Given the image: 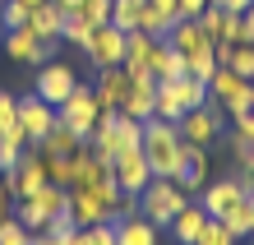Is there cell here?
<instances>
[{"mask_svg":"<svg viewBox=\"0 0 254 245\" xmlns=\"http://www.w3.org/2000/svg\"><path fill=\"white\" fill-rule=\"evenodd\" d=\"M88 148L97 153V158H116V153H134V148H143V120H134L125 116L121 106L116 111H102L97 116V130L88 134Z\"/></svg>","mask_w":254,"mask_h":245,"instance_id":"6da1fadb","label":"cell"},{"mask_svg":"<svg viewBox=\"0 0 254 245\" xmlns=\"http://www.w3.org/2000/svg\"><path fill=\"white\" fill-rule=\"evenodd\" d=\"M181 148H185L181 125H171V120H162V116L143 120V158H148V171H153V176H176Z\"/></svg>","mask_w":254,"mask_h":245,"instance_id":"7a4b0ae2","label":"cell"},{"mask_svg":"<svg viewBox=\"0 0 254 245\" xmlns=\"http://www.w3.org/2000/svg\"><path fill=\"white\" fill-rule=\"evenodd\" d=\"M185 204H190V194L176 185L171 176H153V180L143 185V194H139V213H143L153 227H171L176 213H181Z\"/></svg>","mask_w":254,"mask_h":245,"instance_id":"3957f363","label":"cell"},{"mask_svg":"<svg viewBox=\"0 0 254 245\" xmlns=\"http://www.w3.org/2000/svg\"><path fill=\"white\" fill-rule=\"evenodd\" d=\"M42 185H47V158H42V153L28 144V148H23V158L5 171V190L14 194V204H19V199H33Z\"/></svg>","mask_w":254,"mask_h":245,"instance_id":"277c9868","label":"cell"},{"mask_svg":"<svg viewBox=\"0 0 254 245\" xmlns=\"http://www.w3.org/2000/svg\"><path fill=\"white\" fill-rule=\"evenodd\" d=\"M97 116H102V106H97V93L93 88H74V93L56 106V120H61V125H69L74 134H79V139H88V134L97 130Z\"/></svg>","mask_w":254,"mask_h":245,"instance_id":"5b68a950","label":"cell"},{"mask_svg":"<svg viewBox=\"0 0 254 245\" xmlns=\"http://www.w3.org/2000/svg\"><path fill=\"white\" fill-rule=\"evenodd\" d=\"M222 125H227V111H222V106L208 97L203 106H194V111L181 116V139H185V144L208 148V144H217V139H222Z\"/></svg>","mask_w":254,"mask_h":245,"instance_id":"8992f818","label":"cell"},{"mask_svg":"<svg viewBox=\"0 0 254 245\" xmlns=\"http://www.w3.org/2000/svg\"><path fill=\"white\" fill-rule=\"evenodd\" d=\"M56 47H61V37H37L28 23L5 33V56L9 60H23V65H47V60L56 56Z\"/></svg>","mask_w":254,"mask_h":245,"instance_id":"52a82bcc","label":"cell"},{"mask_svg":"<svg viewBox=\"0 0 254 245\" xmlns=\"http://www.w3.org/2000/svg\"><path fill=\"white\" fill-rule=\"evenodd\" d=\"M83 56L93 60L97 70H107V65H125V28H116V23L93 28V37H88Z\"/></svg>","mask_w":254,"mask_h":245,"instance_id":"ba28073f","label":"cell"},{"mask_svg":"<svg viewBox=\"0 0 254 245\" xmlns=\"http://www.w3.org/2000/svg\"><path fill=\"white\" fill-rule=\"evenodd\" d=\"M74 88H79V74H74L69 65H61V60H47L37 74V97L42 102H51V106H61Z\"/></svg>","mask_w":254,"mask_h":245,"instance_id":"9c48e42d","label":"cell"},{"mask_svg":"<svg viewBox=\"0 0 254 245\" xmlns=\"http://www.w3.org/2000/svg\"><path fill=\"white\" fill-rule=\"evenodd\" d=\"M111 176H116V185H121L125 194H143V185L153 180L143 148H134V153H116V158H111Z\"/></svg>","mask_w":254,"mask_h":245,"instance_id":"30bf717a","label":"cell"},{"mask_svg":"<svg viewBox=\"0 0 254 245\" xmlns=\"http://www.w3.org/2000/svg\"><path fill=\"white\" fill-rule=\"evenodd\" d=\"M245 190H241V180L236 176H222V180H213V185H203V199H199V208L208 213V218H227V213L236 208V204H245Z\"/></svg>","mask_w":254,"mask_h":245,"instance_id":"8fae6325","label":"cell"},{"mask_svg":"<svg viewBox=\"0 0 254 245\" xmlns=\"http://www.w3.org/2000/svg\"><path fill=\"white\" fill-rule=\"evenodd\" d=\"M148 74H153V83H171L185 74V56L171 47L167 37H153V51H148Z\"/></svg>","mask_w":254,"mask_h":245,"instance_id":"7c38bea8","label":"cell"},{"mask_svg":"<svg viewBox=\"0 0 254 245\" xmlns=\"http://www.w3.org/2000/svg\"><path fill=\"white\" fill-rule=\"evenodd\" d=\"M250 88V79H241V74H236L231 65H217L213 74H208V97H213L222 111H231L236 102H241V93Z\"/></svg>","mask_w":254,"mask_h":245,"instance_id":"4fadbf2b","label":"cell"},{"mask_svg":"<svg viewBox=\"0 0 254 245\" xmlns=\"http://www.w3.org/2000/svg\"><path fill=\"white\" fill-rule=\"evenodd\" d=\"M19 125H23V134H28V144H37L42 134L56 125V106H51V102H42L37 93H33V97H23V102H19Z\"/></svg>","mask_w":254,"mask_h":245,"instance_id":"5bb4252c","label":"cell"},{"mask_svg":"<svg viewBox=\"0 0 254 245\" xmlns=\"http://www.w3.org/2000/svg\"><path fill=\"white\" fill-rule=\"evenodd\" d=\"M176 185L181 190H203L208 185V153L199 148V144H185L181 148V166H176Z\"/></svg>","mask_w":254,"mask_h":245,"instance_id":"9a60e30c","label":"cell"},{"mask_svg":"<svg viewBox=\"0 0 254 245\" xmlns=\"http://www.w3.org/2000/svg\"><path fill=\"white\" fill-rule=\"evenodd\" d=\"M129 79H134V74H129L125 65H107V70H102V79H97V88H93L102 111H116V106L125 102V93H129Z\"/></svg>","mask_w":254,"mask_h":245,"instance_id":"2e32d148","label":"cell"},{"mask_svg":"<svg viewBox=\"0 0 254 245\" xmlns=\"http://www.w3.org/2000/svg\"><path fill=\"white\" fill-rule=\"evenodd\" d=\"M176 19H181V0H148V5H143L139 28H143L148 37H167Z\"/></svg>","mask_w":254,"mask_h":245,"instance_id":"e0dca14e","label":"cell"},{"mask_svg":"<svg viewBox=\"0 0 254 245\" xmlns=\"http://www.w3.org/2000/svg\"><path fill=\"white\" fill-rule=\"evenodd\" d=\"M153 97H157V83L148 79V74H134V79H129V93L121 102V111L134 116V120H148V116H153Z\"/></svg>","mask_w":254,"mask_h":245,"instance_id":"ac0fdd59","label":"cell"},{"mask_svg":"<svg viewBox=\"0 0 254 245\" xmlns=\"http://www.w3.org/2000/svg\"><path fill=\"white\" fill-rule=\"evenodd\" d=\"M79 144H83V139H79V134H74L69 125H61V120H56V125H51L47 134H42V139H37L33 148L42 153V158H69V153H74V148H79Z\"/></svg>","mask_w":254,"mask_h":245,"instance_id":"d6986e66","label":"cell"},{"mask_svg":"<svg viewBox=\"0 0 254 245\" xmlns=\"http://www.w3.org/2000/svg\"><path fill=\"white\" fill-rule=\"evenodd\" d=\"M203 227H208V213L199 204H185L181 213H176V222H171V236L181 241V245H194V241L203 236Z\"/></svg>","mask_w":254,"mask_h":245,"instance_id":"ffe728a7","label":"cell"},{"mask_svg":"<svg viewBox=\"0 0 254 245\" xmlns=\"http://www.w3.org/2000/svg\"><path fill=\"white\" fill-rule=\"evenodd\" d=\"M116 245H157V227L134 213V218H121L116 222Z\"/></svg>","mask_w":254,"mask_h":245,"instance_id":"44dd1931","label":"cell"},{"mask_svg":"<svg viewBox=\"0 0 254 245\" xmlns=\"http://www.w3.org/2000/svg\"><path fill=\"white\" fill-rule=\"evenodd\" d=\"M28 28H33L37 37H61V28H65V9L56 5V0H42V5H33V14H28Z\"/></svg>","mask_w":254,"mask_h":245,"instance_id":"7402d4cb","label":"cell"},{"mask_svg":"<svg viewBox=\"0 0 254 245\" xmlns=\"http://www.w3.org/2000/svg\"><path fill=\"white\" fill-rule=\"evenodd\" d=\"M148 51H153V37H148L143 28L125 33V70L129 74H148ZM148 79H153V74H148Z\"/></svg>","mask_w":254,"mask_h":245,"instance_id":"603a6c76","label":"cell"},{"mask_svg":"<svg viewBox=\"0 0 254 245\" xmlns=\"http://www.w3.org/2000/svg\"><path fill=\"white\" fill-rule=\"evenodd\" d=\"M171 93H176V102H181L185 111H194V106L208 102V79H190V74H181V79H171Z\"/></svg>","mask_w":254,"mask_h":245,"instance_id":"cb8c5ba5","label":"cell"},{"mask_svg":"<svg viewBox=\"0 0 254 245\" xmlns=\"http://www.w3.org/2000/svg\"><path fill=\"white\" fill-rule=\"evenodd\" d=\"M69 245H116V222H97V227H74Z\"/></svg>","mask_w":254,"mask_h":245,"instance_id":"d4e9b609","label":"cell"},{"mask_svg":"<svg viewBox=\"0 0 254 245\" xmlns=\"http://www.w3.org/2000/svg\"><path fill=\"white\" fill-rule=\"evenodd\" d=\"M143 19V0H111V23L125 28V33H134Z\"/></svg>","mask_w":254,"mask_h":245,"instance_id":"484cf974","label":"cell"},{"mask_svg":"<svg viewBox=\"0 0 254 245\" xmlns=\"http://www.w3.org/2000/svg\"><path fill=\"white\" fill-rule=\"evenodd\" d=\"M227 116H231V125L241 130V134H250V139H254V83L241 93V102H236Z\"/></svg>","mask_w":254,"mask_h":245,"instance_id":"4316f807","label":"cell"},{"mask_svg":"<svg viewBox=\"0 0 254 245\" xmlns=\"http://www.w3.org/2000/svg\"><path fill=\"white\" fill-rule=\"evenodd\" d=\"M153 116H162V120H171V125H181V116H185V106L176 102V93H171V83H157V97H153Z\"/></svg>","mask_w":254,"mask_h":245,"instance_id":"83f0119b","label":"cell"},{"mask_svg":"<svg viewBox=\"0 0 254 245\" xmlns=\"http://www.w3.org/2000/svg\"><path fill=\"white\" fill-rule=\"evenodd\" d=\"M222 65H231L241 79H250V83H254V47H250V42H236V47L227 51V60H222Z\"/></svg>","mask_w":254,"mask_h":245,"instance_id":"f1b7e54d","label":"cell"},{"mask_svg":"<svg viewBox=\"0 0 254 245\" xmlns=\"http://www.w3.org/2000/svg\"><path fill=\"white\" fill-rule=\"evenodd\" d=\"M88 37H93V23H88L83 14H65L61 42H74V47H88Z\"/></svg>","mask_w":254,"mask_h":245,"instance_id":"f546056e","label":"cell"},{"mask_svg":"<svg viewBox=\"0 0 254 245\" xmlns=\"http://www.w3.org/2000/svg\"><path fill=\"white\" fill-rule=\"evenodd\" d=\"M222 227H227V232L236 236V241H241V236H254V227H250V199H245V204H236L231 213H227V218H217Z\"/></svg>","mask_w":254,"mask_h":245,"instance_id":"4dcf8cb0","label":"cell"},{"mask_svg":"<svg viewBox=\"0 0 254 245\" xmlns=\"http://www.w3.org/2000/svg\"><path fill=\"white\" fill-rule=\"evenodd\" d=\"M231 158H236V166H241V171H254V139L250 134H241V130H231Z\"/></svg>","mask_w":254,"mask_h":245,"instance_id":"1f68e13d","label":"cell"},{"mask_svg":"<svg viewBox=\"0 0 254 245\" xmlns=\"http://www.w3.org/2000/svg\"><path fill=\"white\" fill-rule=\"evenodd\" d=\"M28 241H33V232H28L14 213H9V218H0V245H28Z\"/></svg>","mask_w":254,"mask_h":245,"instance_id":"d6a6232c","label":"cell"},{"mask_svg":"<svg viewBox=\"0 0 254 245\" xmlns=\"http://www.w3.org/2000/svg\"><path fill=\"white\" fill-rule=\"evenodd\" d=\"M28 14H33V5H23V0H5V5H0V23H5V33H9V28H23Z\"/></svg>","mask_w":254,"mask_h":245,"instance_id":"836d02e7","label":"cell"},{"mask_svg":"<svg viewBox=\"0 0 254 245\" xmlns=\"http://www.w3.org/2000/svg\"><path fill=\"white\" fill-rule=\"evenodd\" d=\"M79 14L93 28H102V23H111V0H79Z\"/></svg>","mask_w":254,"mask_h":245,"instance_id":"e575fe53","label":"cell"},{"mask_svg":"<svg viewBox=\"0 0 254 245\" xmlns=\"http://www.w3.org/2000/svg\"><path fill=\"white\" fill-rule=\"evenodd\" d=\"M194 245H236V236L227 232V227H222L217 218H208V227H203V236L194 241Z\"/></svg>","mask_w":254,"mask_h":245,"instance_id":"d590c367","label":"cell"},{"mask_svg":"<svg viewBox=\"0 0 254 245\" xmlns=\"http://www.w3.org/2000/svg\"><path fill=\"white\" fill-rule=\"evenodd\" d=\"M74 227H79V222H74V213L61 208V213H51V218H47V227H42V232H51V236H69Z\"/></svg>","mask_w":254,"mask_h":245,"instance_id":"8d00e7d4","label":"cell"},{"mask_svg":"<svg viewBox=\"0 0 254 245\" xmlns=\"http://www.w3.org/2000/svg\"><path fill=\"white\" fill-rule=\"evenodd\" d=\"M14 120H19V102H14L9 93H0V130H9Z\"/></svg>","mask_w":254,"mask_h":245,"instance_id":"74e56055","label":"cell"},{"mask_svg":"<svg viewBox=\"0 0 254 245\" xmlns=\"http://www.w3.org/2000/svg\"><path fill=\"white\" fill-rule=\"evenodd\" d=\"M208 9V0H181V19H199Z\"/></svg>","mask_w":254,"mask_h":245,"instance_id":"f35d334b","label":"cell"},{"mask_svg":"<svg viewBox=\"0 0 254 245\" xmlns=\"http://www.w3.org/2000/svg\"><path fill=\"white\" fill-rule=\"evenodd\" d=\"M28 245H69V236H51V232H33Z\"/></svg>","mask_w":254,"mask_h":245,"instance_id":"ab89813d","label":"cell"},{"mask_svg":"<svg viewBox=\"0 0 254 245\" xmlns=\"http://www.w3.org/2000/svg\"><path fill=\"white\" fill-rule=\"evenodd\" d=\"M9 213H14V194L0 185V218H9Z\"/></svg>","mask_w":254,"mask_h":245,"instance_id":"60d3db41","label":"cell"},{"mask_svg":"<svg viewBox=\"0 0 254 245\" xmlns=\"http://www.w3.org/2000/svg\"><path fill=\"white\" fill-rule=\"evenodd\" d=\"M254 5V0H222V9H231V14H245Z\"/></svg>","mask_w":254,"mask_h":245,"instance_id":"b9f144b4","label":"cell"},{"mask_svg":"<svg viewBox=\"0 0 254 245\" xmlns=\"http://www.w3.org/2000/svg\"><path fill=\"white\" fill-rule=\"evenodd\" d=\"M245 42H250V47H254V5L245 9Z\"/></svg>","mask_w":254,"mask_h":245,"instance_id":"7bdbcfd3","label":"cell"},{"mask_svg":"<svg viewBox=\"0 0 254 245\" xmlns=\"http://www.w3.org/2000/svg\"><path fill=\"white\" fill-rule=\"evenodd\" d=\"M56 5H61L65 14H79V0H56Z\"/></svg>","mask_w":254,"mask_h":245,"instance_id":"ee69618b","label":"cell"},{"mask_svg":"<svg viewBox=\"0 0 254 245\" xmlns=\"http://www.w3.org/2000/svg\"><path fill=\"white\" fill-rule=\"evenodd\" d=\"M250 227H254V194H250Z\"/></svg>","mask_w":254,"mask_h":245,"instance_id":"f6af8a7d","label":"cell"},{"mask_svg":"<svg viewBox=\"0 0 254 245\" xmlns=\"http://www.w3.org/2000/svg\"><path fill=\"white\" fill-rule=\"evenodd\" d=\"M23 5H42V0H23Z\"/></svg>","mask_w":254,"mask_h":245,"instance_id":"bcb514c9","label":"cell"},{"mask_svg":"<svg viewBox=\"0 0 254 245\" xmlns=\"http://www.w3.org/2000/svg\"><path fill=\"white\" fill-rule=\"evenodd\" d=\"M208 5H222V0H208Z\"/></svg>","mask_w":254,"mask_h":245,"instance_id":"7dc6e473","label":"cell"},{"mask_svg":"<svg viewBox=\"0 0 254 245\" xmlns=\"http://www.w3.org/2000/svg\"><path fill=\"white\" fill-rule=\"evenodd\" d=\"M143 5H148V0H143Z\"/></svg>","mask_w":254,"mask_h":245,"instance_id":"c3c4849f","label":"cell"}]
</instances>
